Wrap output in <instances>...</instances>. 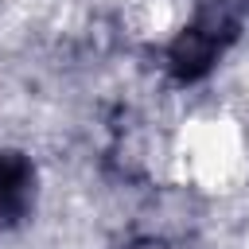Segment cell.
Here are the masks:
<instances>
[{"label": "cell", "mask_w": 249, "mask_h": 249, "mask_svg": "<svg viewBox=\"0 0 249 249\" xmlns=\"http://www.w3.org/2000/svg\"><path fill=\"white\" fill-rule=\"evenodd\" d=\"M183 179L198 191H226L245 167V140L226 117H198L183 128L171 152Z\"/></svg>", "instance_id": "1"}, {"label": "cell", "mask_w": 249, "mask_h": 249, "mask_svg": "<svg viewBox=\"0 0 249 249\" xmlns=\"http://www.w3.org/2000/svg\"><path fill=\"white\" fill-rule=\"evenodd\" d=\"M124 249H171V245H167V237H160V233H136Z\"/></svg>", "instance_id": "2"}]
</instances>
